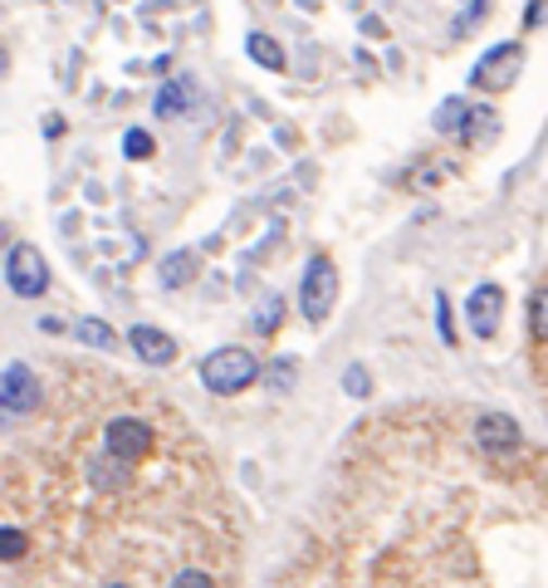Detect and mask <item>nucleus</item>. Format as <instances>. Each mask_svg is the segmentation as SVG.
I'll use <instances>...</instances> for the list:
<instances>
[{"mask_svg":"<svg viewBox=\"0 0 548 588\" xmlns=\"http://www.w3.org/2000/svg\"><path fill=\"white\" fill-rule=\"evenodd\" d=\"M201 382H205V392H215V397H240L245 388L260 382V363H254L250 348L225 343V348H215L201 358Z\"/></svg>","mask_w":548,"mask_h":588,"instance_id":"nucleus-1","label":"nucleus"},{"mask_svg":"<svg viewBox=\"0 0 548 588\" xmlns=\"http://www.w3.org/2000/svg\"><path fill=\"white\" fill-rule=\"evenodd\" d=\"M333 304H338V265H333L328 255H313V260L303 265V280H299V314L319 329L333 314Z\"/></svg>","mask_w":548,"mask_h":588,"instance_id":"nucleus-2","label":"nucleus"},{"mask_svg":"<svg viewBox=\"0 0 548 588\" xmlns=\"http://www.w3.org/2000/svg\"><path fill=\"white\" fill-rule=\"evenodd\" d=\"M5 284L15 299H45L49 290V265L35 245H10L5 255Z\"/></svg>","mask_w":548,"mask_h":588,"instance_id":"nucleus-3","label":"nucleus"},{"mask_svg":"<svg viewBox=\"0 0 548 588\" xmlns=\"http://www.w3.org/2000/svg\"><path fill=\"white\" fill-rule=\"evenodd\" d=\"M519 64H524V49L519 45H495L475 69H470V84H475L479 94H505V88H514Z\"/></svg>","mask_w":548,"mask_h":588,"instance_id":"nucleus-4","label":"nucleus"},{"mask_svg":"<svg viewBox=\"0 0 548 588\" xmlns=\"http://www.w3.org/2000/svg\"><path fill=\"white\" fill-rule=\"evenodd\" d=\"M465 319L475 339H495L499 319H505V290L499 284H475V294L465 299Z\"/></svg>","mask_w":548,"mask_h":588,"instance_id":"nucleus-5","label":"nucleus"},{"mask_svg":"<svg viewBox=\"0 0 548 588\" xmlns=\"http://www.w3.org/2000/svg\"><path fill=\"white\" fill-rule=\"evenodd\" d=\"M152 441H157V431L147 427V421H137V417H113V421H108V431H103V446L117 451L123 461L147 456V451H152Z\"/></svg>","mask_w":548,"mask_h":588,"instance_id":"nucleus-6","label":"nucleus"},{"mask_svg":"<svg viewBox=\"0 0 548 588\" xmlns=\"http://www.w3.org/2000/svg\"><path fill=\"white\" fill-rule=\"evenodd\" d=\"M0 397H5V412L10 417H25V412L39 407V378L25 368V363H5V382H0Z\"/></svg>","mask_w":548,"mask_h":588,"instance_id":"nucleus-7","label":"nucleus"},{"mask_svg":"<svg viewBox=\"0 0 548 588\" xmlns=\"http://www.w3.org/2000/svg\"><path fill=\"white\" fill-rule=\"evenodd\" d=\"M127 343H133V353L147 363V368H166V363H176L172 333H162L157 323H137V329H127Z\"/></svg>","mask_w":548,"mask_h":588,"instance_id":"nucleus-8","label":"nucleus"},{"mask_svg":"<svg viewBox=\"0 0 548 588\" xmlns=\"http://www.w3.org/2000/svg\"><path fill=\"white\" fill-rule=\"evenodd\" d=\"M475 446L479 451H495V456H499V451H514L519 446V427L505 417V412H485V417L475 421Z\"/></svg>","mask_w":548,"mask_h":588,"instance_id":"nucleus-9","label":"nucleus"},{"mask_svg":"<svg viewBox=\"0 0 548 588\" xmlns=\"http://www.w3.org/2000/svg\"><path fill=\"white\" fill-rule=\"evenodd\" d=\"M191 108H196V78L176 74L157 88V103H152L157 118H182V113H191Z\"/></svg>","mask_w":548,"mask_h":588,"instance_id":"nucleus-10","label":"nucleus"},{"mask_svg":"<svg viewBox=\"0 0 548 588\" xmlns=\"http://www.w3.org/2000/svg\"><path fill=\"white\" fill-rule=\"evenodd\" d=\"M196 274H201V255L172 250V255L162 260V290H182V284H191Z\"/></svg>","mask_w":548,"mask_h":588,"instance_id":"nucleus-11","label":"nucleus"},{"mask_svg":"<svg viewBox=\"0 0 548 588\" xmlns=\"http://www.w3.org/2000/svg\"><path fill=\"white\" fill-rule=\"evenodd\" d=\"M245 54H250L260 69H270V74H284V64H289V59H284V49H279V39L260 35V29L245 39Z\"/></svg>","mask_w":548,"mask_h":588,"instance_id":"nucleus-12","label":"nucleus"},{"mask_svg":"<svg viewBox=\"0 0 548 588\" xmlns=\"http://www.w3.org/2000/svg\"><path fill=\"white\" fill-rule=\"evenodd\" d=\"M74 339L94 343V348H103V353H113V348H117V333L108 329L103 319H78V323H74Z\"/></svg>","mask_w":548,"mask_h":588,"instance_id":"nucleus-13","label":"nucleus"},{"mask_svg":"<svg viewBox=\"0 0 548 588\" xmlns=\"http://www.w3.org/2000/svg\"><path fill=\"white\" fill-rule=\"evenodd\" d=\"M460 133H465L470 143H475V137H479V143H489V137L499 133V118L489 113V108H470V118H465V127H460Z\"/></svg>","mask_w":548,"mask_h":588,"instance_id":"nucleus-14","label":"nucleus"},{"mask_svg":"<svg viewBox=\"0 0 548 588\" xmlns=\"http://www.w3.org/2000/svg\"><path fill=\"white\" fill-rule=\"evenodd\" d=\"M470 118V98H446V108L436 113V133H460Z\"/></svg>","mask_w":548,"mask_h":588,"instance_id":"nucleus-15","label":"nucleus"},{"mask_svg":"<svg viewBox=\"0 0 548 588\" xmlns=\"http://www.w3.org/2000/svg\"><path fill=\"white\" fill-rule=\"evenodd\" d=\"M528 333H534L538 343H548V290L528 294Z\"/></svg>","mask_w":548,"mask_h":588,"instance_id":"nucleus-16","label":"nucleus"},{"mask_svg":"<svg viewBox=\"0 0 548 588\" xmlns=\"http://www.w3.org/2000/svg\"><path fill=\"white\" fill-rule=\"evenodd\" d=\"M279 323H284V299L279 294H270V299L254 309V333H274Z\"/></svg>","mask_w":548,"mask_h":588,"instance_id":"nucleus-17","label":"nucleus"},{"mask_svg":"<svg viewBox=\"0 0 548 588\" xmlns=\"http://www.w3.org/2000/svg\"><path fill=\"white\" fill-rule=\"evenodd\" d=\"M123 152L133 157V162H147V157H152V137H147L142 127H133V133L123 137Z\"/></svg>","mask_w":548,"mask_h":588,"instance_id":"nucleus-18","label":"nucleus"},{"mask_svg":"<svg viewBox=\"0 0 548 588\" xmlns=\"http://www.w3.org/2000/svg\"><path fill=\"white\" fill-rule=\"evenodd\" d=\"M436 329H440V339H446V343H456V329H450V304H446V294H436Z\"/></svg>","mask_w":548,"mask_h":588,"instance_id":"nucleus-19","label":"nucleus"},{"mask_svg":"<svg viewBox=\"0 0 548 588\" xmlns=\"http://www.w3.org/2000/svg\"><path fill=\"white\" fill-rule=\"evenodd\" d=\"M176 588H211V574H201V568H182V574H172Z\"/></svg>","mask_w":548,"mask_h":588,"instance_id":"nucleus-20","label":"nucleus"},{"mask_svg":"<svg viewBox=\"0 0 548 588\" xmlns=\"http://www.w3.org/2000/svg\"><path fill=\"white\" fill-rule=\"evenodd\" d=\"M0 554L20 559V554H25V535H20V529H5V535H0Z\"/></svg>","mask_w":548,"mask_h":588,"instance_id":"nucleus-21","label":"nucleus"},{"mask_svg":"<svg viewBox=\"0 0 548 588\" xmlns=\"http://www.w3.org/2000/svg\"><path fill=\"white\" fill-rule=\"evenodd\" d=\"M450 172H456V167H450V162H440V167H421L416 186H440V182H446V176H450Z\"/></svg>","mask_w":548,"mask_h":588,"instance_id":"nucleus-22","label":"nucleus"},{"mask_svg":"<svg viewBox=\"0 0 548 588\" xmlns=\"http://www.w3.org/2000/svg\"><path fill=\"white\" fill-rule=\"evenodd\" d=\"M342 388L358 397V392H368V378H362V368H348V378H342Z\"/></svg>","mask_w":548,"mask_h":588,"instance_id":"nucleus-23","label":"nucleus"}]
</instances>
